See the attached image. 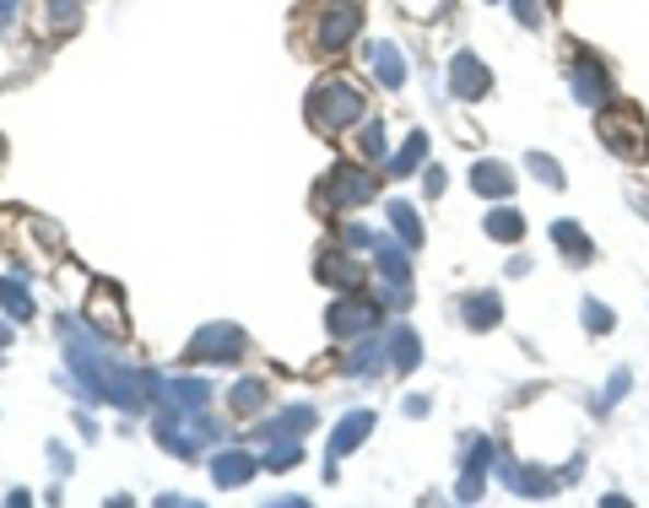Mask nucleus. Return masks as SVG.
Returning a JSON list of instances; mask_svg holds the SVG:
<instances>
[{
  "label": "nucleus",
  "instance_id": "obj_38",
  "mask_svg": "<svg viewBox=\"0 0 649 508\" xmlns=\"http://www.w3.org/2000/svg\"><path fill=\"white\" fill-rule=\"evenodd\" d=\"M422 184H428V195H444V169H428L422 173Z\"/></svg>",
  "mask_w": 649,
  "mask_h": 508
},
{
  "label": "nucleus",
  "instance_id": "obj_7",
  "mask_svg": "<svg viewBox=\"0 0 649 508\" xmlns=\"http://www.w3.org/2000/svg\"><path fill=\"white\" fill-rule=\"evenodd\" d=\"M373 325H379V298H363V292H347L341 303H331V314H325V331L331 336H373Z\"/></svg>",
  "mask_w": 649,
  "mask_h": 508
},
{
  "label": "nucleus",
  "instance_id": "obj_18",
  "mask_svg": "<svg viewBox=\"0 0 649 508\" xmlns=\"http://www.w3.org/2000/svg\"><path fill=\"white\" fill-rule=\"evenodd\" d=\"M492 454H498V449H492V443H487V438H471V454H465V476H461V493H455V498H461V504H476V498H482V471H487V465H492Z\"/></svg>",
  "mask_w": 649,
  "mask_h": 508
},
{
  "label": "nucleus",
  "instance_id": "obj_13",
  "mask_svg": "<svg viewBox=\"0 0 649 508\" xmlns=\"http://www.w3.org/2000/svg\"><path fill=\"white\" fill-rule=\"evenodd\" d=\"M450 92H455L461 103H476V97H487V92H492V71H487L471 49H461V55L450 60Z\"/></svg>",
  "mask_w": 649,
  "mask_h": 508
},
{
  "label": "nucleus",
  "instance_id": "obj_41",
  "mask_svg": "<svg viewBox=\"0 0 649 508\" xmlns=\"http://www.w3.org/2000/svg\"><path fill=\"white\" fill-rule=\"evenodd\" d=\"M0 158H5V147H0Z\"/></svg>",
  "mask_w": 649,
  "mask_h": 508
},
{
  "label": "nucleus",
  "instance_id": "obj_10",
  "mask_svg": "<svg viewBox=\"0 0 649 508\" xmlns=\"http://www.w3.org/2000/svg\"><path fill=\"white\" fill-rule=\"evenodd\" d=\"M601 141L612 147V152H639L645 147V119L634 114V108H601Z\"/></svg>",
  "mask_w": 649,
  "mask_h": 508
},
{
  "label": "nucleus",
  "instance_id": "obj_15",
  "mask_svg": "<svg viewBox=\"0 0 649 508\" xmlns=\"http://www.w3.org/2000/svg\"><path fill=\"white\" fill-rule=\"evenodd\" d=\"M255 471H260V460H255L250 449H222V454L211 460V482H217V487H228V493H233V487H244Z\"/></svg>",
  "mask_w": 649,
  "mask_h": 508
},
{
  "label": "nucleus",
  "instance_id": "obj_29",
  "mask_svg": "<svg viewBox=\"0 0 649 508\" xmlns=\"http://www.w3.org/2000/svg\"><path fill=\"white\" fill-rule=\"evenodd\" d=\"M44 27L49 33H77L82 27V0H44Z\"/></svg>",
  "mask_w": 649,
  "mask_h": 508
},
{
  "label": "nucleus",
  "instance_id": "obj_32",
  "mask_svg": "<svg viewBox=\"0 0 649 508\" xmlns=\"http://www.w3.org/2000/svg\"><path fill=\"white\" fill-rule=\"evenodd\" d=\"M525 169L536 173V178H542L547 189H563V169H557V163L547 158V152H531V158H525Z\"/></svg>",
  "mask_w": 649,
  "mask_h": 508
},
{
  "label": "nucleus",
  "instance_id": "obj_35",
  "mask_svg": "<svg viewBox=\"0 0 649 508\" xmlns=\"http://www.w3.org/2000/svg\"><path fill=\"white\" fill-rule=\"evenodd\" d=\"M401 11H412V16H439L444 11V0H395Z\"/></svg>",
  "mask_w": 649,
  "mask_h": 508
},
{
  "label": "nucleus",
  "instance_id": "obj_4",
  "mask_svg": "<svg viewBox=\"0 0 649 508\" xmlns=\"http://www.w3.org/2000/svg\"><path fill=\"white\" fill-rule=\"evenodd\" d=\"M373 195H379V184L363 163H336L320 178V211H352V206H369Z\"/></svg>",
  "mask_w": 649,
  "mask_h": 508
},
{
  "label": "nucleus",
  "instance_id": "obj_26",
  "mask_svg": "<svg viewBox=\"0 0 649 508\" xmlns=\"http://www.w3.org/2000/svg\"><path fill=\"white\" fill-rule=\"evenodd\" d=\"M390 228H395V239H401L406 250H417V244H422V217H417L406 200H390Z\"/></svg>",
  "mask_w": 649,
  "mask_h": 508
},
{
  "label": "nucleus",
  "instance_id": "obj_34",
  "mask_svg": "<svg viewBox=\"0 0 649 508\" xmlns=\"http://www.w3.org/2000/svg\"><path fill=\"white\" fill-rule=\"evenodd\" d=\"M584 325H590L595 336H606V331H612V309H606V303H584Z\"/></svg>",
  "mask_w": 649,
  "mask_h": 508
},
{
  "label": "nucleus",
  "instance_id": "obj_30",
  "mask_svg": "<svg viewBox=\"0 0 649 508\" xmlns=\"http://www.w3.org/2000/svg\"><path fill=\"white\" fill-rule=\"evenodd\" d=\"M487 239H498V244H520V239H525V217L509 211V206L492 211V217H487Z\"/></svg>",
  "mask_w": 649,
  "mask_h": 508
},
{
  "label": "nucleus",
  "instance_id": "obj_3",
  "mask_svg": "<svg viewBox=\"0 0 649 508\" xmlns=\"http://www.w3.org/2000/svg\"><path fill=\"white\" fill-rule=\"evenodd\" d=\"M341 244L347 250H369L373 265H379V281H384V292H379V303L384 309H401L406 303V287H412V259L395 250V244H384L373 228H363V222H347L341 228Z\"/></svg>",
  "mask_w": 649,
  "mask_h": 508
},
{
  "label": "nucleus",
  "instance_id": "obj_21",
  "mask_svg": "<svg viewBox=\"0 0 649 508\" xmlns=\"http://www.w3.org/2000/svg\"><path fill=\"white\" fill-rule=\"evenodd\" d=\"M314 423H320V412H314V406H287V412H277V417L260 427V432H266V438H298V432H309Z\"/></svg>",
  "mask_w": 649,
  "mask_h": 508
},
{
  "label": "nucleus",
  "instance_id": "obj_31",
  "mask_svg": "<svg viewBox=\"0 0 649 508\" xmlns=\"http://www.w3.org/2000/svg\"><path fill=\"white\" fill-rule=\"evenodd\" d=\"M358 158H363V163H384V125H379V119H369V125L358 130Z\"/></svg>",
  "mask_w": 649,
  "mask_h": 508
},
{
  "label": "nucleus",
  "instance_id": "obj_40",
  "mask_svg": "<svg viewBox=\"0 0 649 508\" xmlns=\"http://www.w3.org/2000/svg\"><path fill=\"white\" fill-rule=\"evenodd\" d=\"M11 11H16V0H0V22H5V16H11Z\"/></svg>",
  "mask_w": 649,
  "mask_h": 508
},
{
  "label": "nucleus",
  "instance_id": "obj_16",
  "mask_svg": "<svg viewBox=\"0 0 649 508\" xmlns=\"http://www.w3.org/2000/svg\"><path fill=\"white\" fill-rule=\"evenodd\" d=\"M206 401H211V384H206V379H195V373H185V379L163 384V401H158V406H174V412L200 417V412H206Z\"/></svg>",
  "mask_w": 649,
  "mask_h": 508
},
{
  "label": "nucleus",
  "instance_id": "obj_22",
  "mask_svg": "<svg viewBox=\"0 0 649 508\" xmlns=\"http://www.w3.org/2000/svg\"><path fill=\"white\" fill-rule=\"evenodd\" d=\"M228 401H233V412H239V417H255V412H266V401H271V384H266V379H239Z\"/></svg>",
  "mask_w": 649,
  "mask_h": 508
},
{
  "label": "nucleus",
  "instance_id": "obj_6",
  "mask_svg": "<svg viewBox=\"0 0 649 508\" xmlns=\"http://www.w3.org/2000/svg\"><path fill=\"white\" fill-rule=\"evenodd\" d=\"M152 438H158V443H163L169 454H179V460H195V454H200V443L211 438V423H200V417H189V412H174V406H158Z\"/></svg>",
  "mask_w": 649,
  "mask_h": 508
},
{
  "label": "nucleus",
  "instance_id": "obj_8",
  "mask_svg": "<svg viewBox=\"0 0 649 508\" xmlns=\"http://www.w3.org/2000/svg\"><path fill=\"white\" fill-rule=\"evenodd\" d=\"M358 27H363V16H358V5H352V0L325 5V11L314 16V49L336 55V49H347V44L358 38Z\"/></svg>",
  "mask_w": 649,
  "mask_h": 508
},
{
  "label": "nucleus",
  "instance_id": "obj_2",
  "mask_svg": "<svg viewBox=\"0 0 649 508\" xmlns=\"http://www.w3.org/2000/svg\"><path fill=\"white\" fill-rule=\"evenodd\" d=\"M363 114H369V103L352 82L325 77V82L309 86V130L314 136H341L347 125H363Z\"/></svg>",
  "mask_w": 649,
  "mask_h": 508
},
{
  "label": "nucleus",
  "instance_id": "obj_28",
  "mask_svg": "<svg viewBox=\"0 0 649 508\" xmlns=\"http://www.w3.org/2000/svg\"><path fill=\"white\" fill-rule=\"evenodd\" d=\"M0 309L16 320V325H27L33 320V292L22 287V281H11V276H0Z\"/></svg>",
  "mask_w": 649,
  "mask_h": 508
},
{
  "label": "nucleus",
  "instance_id": "obj_14",
  "mask_svg": "<svg viewBox=\"0 0 649 508\" xmlns=\"http://www.w3.org/2000/svg\"><path fill=\"white\" fill-rule=\"evenodd\" d=\"M314 270H320V281H331V287H341V292H358L363 287V265L352 259L347 250H320V259H314Z\"/></svg>",
  "mask_w": 649,
  "mask_h": 508
},
{
  "label": "nucleus",
  "instance_id": "obj_25",
  "mask_svg": "<svg viewBox=\"0 0 649 508\" xmlns=\"http://www.w3.org/2000/svg\"><path fill=\"white\" fill-rule=\"evenodd\" d=\"M384 362H390V336H384V340H363V346L347 357V373H352V379H363V373H379Z\"/></svg>",
  "mask_w": 649,
  "mask_h": 508
},
{
  "label": "nucleus",
  "instance_id": "obj_17",
  "mask_svg": "<svg viewBox=\"0 0 649 508\" xmlns=\"http://www.w3.org/2000/svg\"><path fill=\"white\" fill-rule=\"evenodd\" d=\"M471 189H476L482 200H509V195H514V173L503 169V163H492V158H482V163L471 169Z\"/></svg>",
  "mask_w": 649,
  "mask_h": 508
},
{
  "label": "nucleus",
  "instance_id": "obj_11",
  "mask_svg": "<svg viewBox=\"0 0 649 508\" xmlns=\"http://www.w3.org/2000/svg\"><path fill=\"white\" fill-rule=\"evenodd\" d=\"M369 432H373V412H352V417H341V423H336L331 443H325V454H331V460H325V482H336V460H347V454H352Z\"/></svg>",
  "mask_w": 649,
  "mask_h": 508
},
{
  "label": "nucleus",
  "instance_id": "obj_24",
  "mask_svg": "<svg viewBox=\"0 0 649 508\" xmlns=\"http://www.w3.org/2000/svg\"><path fill=\"white\" fill-rule=\"evenodd\" d=\"M553 244L557 250H563V259H568V265H584V259H590V239H584V228H579V222H553Z\"/></svg>",
  "mask_w": 649,
  "mask_h": 508
},
{
  "label": "nucleus",
  "instance_id": "obj_39",
  "mask_svg": "<svg viewBox=\"0 0 649 508\" xmlns=\"http://www.w3.org/2000/svg\"><path fill=\"white\" fill-rule=\"evenodd\" d=\"M11 336H16V320H11V314H0V346H11Z\"/></svg>",
  "mask_w": 649,
  "mask_h": 508
},
{
  "label": "nucleus",
  "instance_id": "obj_36",
  "mask_svg": "<svg viewBox=\"0 0 649 508\" xmlns=\"http://www.w3.org/2000/svg\"><path fill=\"white\" fill-rule=\"evenodd\" d=\"M514 5V16L525 22V27H542V11H536V0H509Z\"/></svg>",
  "mask_w": 649,
  "mask_h": 508
},
{
  "label": "nucleus",
  "instance_id": "obj_42",
  "mask_svg": "<svg viewBox=\"0 0 649 508\" xmlns=\"http://www.w3.org/2000/svg\"><path fill=\"white\" fill-rule=\"evenodd\" d=\"M492 5H498V0H492Z\"/></svg>",
  "mask_w": 649,
  "mask_h": 508
},
{
  "label": "nucleus",
  "instance_id": "obj_37",
  "mask_svg": "<svg viewBox=\"0 0 649 508\" xmlns=\"http://www.w3.org/2000/svg\"><path fill=\"white\" fill-rule=\"evenodd\" d=\"M401 412H406V417H428V401H422V395H406Z\"/></svg>",
  "mask_w": 649,
  "mask_h": 508
},
{
  "label": "nucleus",
  "instance_id": "obj_20",
  "mask_svg": "<svg viewBox=\"0 0 649 508\" xmlns=\"http://www.w3.org/2000/svg\"><path fill=\"white\" fill-rule=\"evenodd\" d=\"M369 66H373V77H379V86H406V55L395 49V44H373L369 49Z\"/></svg>",
  "mask_w": 649,
  "mask_h": 508
},
{
  "label": "nucleus",
  "instance_id": "obj_9",
  "mask_svg": "<svg viewBox=\"0 0 649 508\" xmlns=\"http://www.w3.org/2000/svg\"><path fill=\"white\" fill-rule=\"evenodd\" d=\"M82 320H88L103 340H125V336H130V320H125V303H119V292H114V287H93V292H88Z\"/></svg>",
  "mask_w": 649,
  "mask_h": 508
},
{
  "label": "nucleus",
  "instance_id": "obj_33",
  "mask_svg": "<svg viewBox=\"0 0 649 508\" xmlns=\"http://www.w3.org/2000/svg\"><path fill=\"white\" fill-rule=\"evenodd\" d=\"M298 460H303V449H298V438H277V449L266 454V465H271V471H292Z\"/></svg>",
  "mask_w": 649,
  "mask_h": 508
},
{
  "label": "nucleus",
  "instance_id": "obj_12",
  "mask_svg": "<svg viewBox=\"0 0 649 508\" xmlns=\"http://www.w3.org/2000/svg\"><path fill=\"white\" fill-rule=\"evenodd\" d=\"M573 97L590 103V108H606L612 103V77L595 55H573Z\"/></svg>",
  "mask_w": 649,
  "mask_h": 508
},
{
  "label": "nucleus",
  "instance_id": "obj_27",
  "mask_svg": "<svg viewBox=\"0 0 649 508\" xmlns=\"http://www.w3.org/2000/svg\"><path fill=\"white\" fill-rule=\"evenodd\" d=\"M417 169H428V136H422V130H412V136H406V147H401V152H395V163H390L395 178H406V173H417Z\"/></svg>",
  "mask_w": 649,
  "mask_h": 508
},
{
  "label": "nucleus",
  "instance_id": "obj_19",
  "mask_svg": "<svg viewBox=\"0 0 649 508\" xmlns=\"http://www.w3.org/2000/svg\"><path fill=\"white\" fill-rule=\"evenodd\" d=\"M461 320L471 325V331H492V325L503 320L498 292H465V298H461Z\"/></svg>",
  "mask_w": 649,
  "mask_h": 508
},
{
  "label": "nucleus",
  "instance_id": "obj_5",
  "mask_svg": "<svg viewBox=\"0 0 649 508\" xmlns=\"http://www.w3.org/2000/svg\"><path fill=\"white\" fill-rule=\"evenodd\" d=\"M250 351V336L239 331V325H228V320H211V325H200L185 346V362H217V368H228V362H239Z\"/></svg>",
  "mask_w": 649,
  "mask_h": 508
},
{
  "label": "nucleus",
  "instance_id": "obj_23",
  "mask_svg": "<svg viewBox=\"0 0 649 508\" xmlns=\"http://www.w3.org/2000/svg\"><path fill=\"white\" fill-rule=\"evenodd\" d=\"M417 362H422V340L412 336V325H395V331H390V368L412 373Z\"/></svg>",
  "mask_w": 649,
  "mask_h": 508
},
{
  "label": "nucleus",
  "instance_id": "obj_1",
  "mask_svg": "<svg viewBox=\"0 0 649 508\" xmlns=\"http://www.w3.org/2000/svg\"><path fill=\"white\" fill-rule=\"evenodd\" d=\"M60 336H66V362H71V373L93 390L97 401H108V406H119V412H130V417L163 401V379H158V373H147V368H119V362H114L108 351H97L77 325H60Z\"/></svg>",
  "mask_w": 649,
  "mask_h": 508
}]
</instances>
